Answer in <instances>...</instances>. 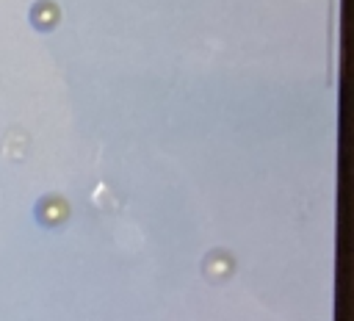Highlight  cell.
I'll use <instances>...</instances> for the list:
<instances>
[{"mask_svg": "<svg viewBox=\"0 0 354 321\" xmlns=\"http://www.w3.org/2000/svg\"><path fill=\"white\" fill-rule=\"evenodd\" d=\"M230 271H232V260H230L227 252H213V255H207V260H205V274H207L213 282L224 279Z\"/></svg>", "mask_w": 354, "mask_h": 321, "instance_id": "2", "label": "cell"}, {"mask_svg": "<svg viewBox=\"0 0 354 321\" xmlns=\"http://www.w3.org/2000/svg\"><path fill=\"white\" fill-rule=\"evenodd\" d=\"M36 213H39V221H41L44 227H58L61 221H66L69 205H66L61 196H47V199L39 202Z\"/></svg>", "mask_w": 354, "mask_h": 321, "instance_id": "1", "label": "cell"}]
</instances>
